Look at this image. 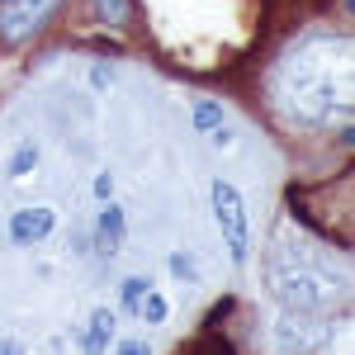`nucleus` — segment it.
Here are the masks:
<instances>
[{
  "label": "nucleus",
  "instance_id": "obj_1",
  "mask_svg": "<svg viewBox=\"0 0 355 355\" xmlns=\"http://www.w3.org/2000/svg\"><path fill=\"white\" fill-rule=\"evenodd\" d=\"M275 100L299 123L351 114V48L346 38H303L275 71Z\"/></svg>",
  "mask_w": 355,
  "mask_h": 355
},
{
  "label": "nucleus",
  "instance_id": "obj_2",
  "mask_svg": "<svg viewBox=\"0 0 355 355\" xmlns=\"http://www.w3.org/2000/svg\"><path fill=\"white\" fill-rule=\"evenodd\" d=\"M266 279H270V294L284 308H294V313H327L331 303L341 299V289H346V279L336 270H327L299 237H279L270 246V256H266Z\"/></svg>",
  "mask_w": 355,
  "mask_h": 355
},
{
  "label": "nucleus",
  "instance_id": "obj_3",
  "mask_svg": "<svg viewBox=\"0 0 355 355\" xmlns=\"http://www.w3.org/2000/svg\"><path fill=\"white\" fill-rule=\"evenodd\" d=\"M57 5H62V0H5V5H0V38H5V43L33 38V33L57 15Z\"/></svg>",
  "mask_w": 355,
  "mask_h": 355
},
{
  "label": "nucleus",
  "instance_id": "obj_4",
  "mask_svg": "<svg viewBox=\"0 0 355 355\" xmlns=\"http://www.w3.org/2000/svg\"><path fill=\"white\" fill-rule=\"evenodd\" d=\"M214 214H218V223H223V237H227L232 261L242 266L246 261V204L227 180H214Z\"/></svg>",
  "mask_w": 355,
  "mask_h": 355
},
{
  "label": "nucleus",
  "instance_id": "obj_5",
  "mask_svg": "<svg viewBox=\"0 0 355 355\" xmlns=\"http://www.w3.org/2000/svg\"><path fill=\"white\" fill-rule=\"evenodd\" d=\"M270 336H275V355H303L318 336H322V327H308L303 318H289V313H284V318L275 322Z\"/></svg>",
  "mask_w": 355,
  "mask_h": 355
},
{
  "label": "nucleus",
  "instance_id": "obj_6",
  "mask_svg": "<svg viewBox=\"0 0 355 355\" xmlns=\"http://www.w3.org/2000/svg\"><path fill=\"white\" fill-rule=\"evenodd\" d=\"M48 232H53V209H19L10 218V242H19V246L43 242Z\"/></svg>",
  "mask_w": 355,
  "mask_h": 355
},
{
  "label": "nucleus",
  "instance_id": "obj_7",
  "mask_svg": "<svg viewBox=\"0 0 355 355\" xmlns=\"http://www.w3.org/2000/svg\"><path fill=\"white\" fill-rule=\"evenodd\" d=\"M119 246H123V209L105 204L100 209V227H95V251H100V261H114Z\"/></svg>",
  "mask_w": 355,
  "mask_h": 355
},
{
  "label": "nucleus",
  "instance_id": "obj_8",
  "mask_svg": "<svg viewBox=\"0 0 355 355\" xmlns=\"http://www.w3.org/2000/svg\"><path fill=\"white\" fill-rule=\"evenodd\" d=\"M114 308H95L90 313V327H85V336H81V355H105V346L114 341Z\"/></svg>",
  "mask_w": 355,
  "mask_h": 355
},
{
  "label": "nucleus",
  "instance_id": "obj_9",
  "mask_svg": "<svg viewBox=\"0 0 355 355\" xmlns=\"http://www.w3.org/2000/svg\"><path fill=\"white\" fill-rule=\"evenodd\" d=\"M190 355H237V351H232V341H227V336H218V331H204V336L190 346Z\"/></svg>",
  "mask_w": 355,
  "mask_h": 355
},
{
  "label": "nucleus",
  "instance_id": "obj_10",
  "mask_svg": "<svg viewBox=\"0 0 355 355\" xmlns=\"http://www.w3.org/2000/svg\"><path fill=\"white\" fill-rule=\"evenodd\" d=\"M218 123H223V110L214 100H199V105H194V128H199V133H214Z\"/></svg>",
  "mask_w": 355,
  "mask_h": 355
},
{
  "label": "nucleus",
  "instance_id": "obj_11",
  "mask_svg": "<svg viewBox=\"0 0 355 355\" xmlns=\"http://www.w3.org/2000/svg\"><path fill=\"white\" fill-rule=\"evenodd\" d=\"M147 294H152V279H142V275L137 279H123V308L128 313H137V303L147 299Z\"/></svg>",
  "mask_w": 355,
  "mask_h": 355
},
{
  "label": "nucleus",
  "instance_id": "obj_12",
  "mask_svg": "<svg viewBox=\"0 0 355 355\" xmlns=\"http://www.w3.org/2000/svg\"><path fill=\"white\" fill-rule=\"evenodd\" d=\"M100 5V19L105 24H123L128 19V0H95Z\"/></svg>",
  "mask_w": 355,
  "mask_h": 355
},
{
  "label": "nucleus",
  "instance_id": "obj_13",
  "mask_svg": "<svg viewBox=\"0 0 355 355\" xmlns=\"http://www.w3.org/2000/svg\"><path fill=\"white\" fill-rule=\"evenodd\" d=\"M33 162H38V147H19V152L10 157V175H28Z\"/></svg>",
  "mask_w": 355,
  "mask_h": 355
},
{
  "label": "nucleus",
  "instance_id": "obj_14",
  "mask_svg": "<svg viewBox=\"0 0 355 355\" xmlns=\"http://www.w3.org/2000/svg\"><path fill=\"white\" fill-rule=\"evenodd\" d=\"M137 308H142V318H147V322H166V299H157V294H147Z\"/></svg>",
  "mask_w": 355,
  "mask_h": 355
},
{
  "label": "nucleus",
  "instance_id": "obj_15",
  "mask_svg": "<svg viewBox=\"0 0 355 355\" xmlns=\"http://www.w3.org/2000/svg\"><path fill=\"white\" fill-rule=\"evenodd\" d=\"M171 270L180 275V279H194V266H190V256H171Z\"/></svg>",
  "mask_w": 355,
  "mask_h": 355
},
{
  "label": "nucleus",
  "instance_id": "obj_16",
  "mask_svg": "<svg viewBox=\"0 0 355 355\" xmlns=\"http://www.w3.org/2000/svg\"><path fill=\"white\" fill-rule=\"evenodd\" d=\"M119 355H152V346H147V341H123Z\"/></svg>",
  "mask_w": 355,
  "mask_h": 355
},
{
  "label": "nucleus",
  "instance_id": "obj_17",
  "mask_svg": "<svg viewBox=\"0 0 355 355\" xmlns=\"http://www.w3.org/2000/svg\"><path fill=\"white\" fill-rule=\"evenodd\" d=\"M110 190H114L110 175H95V199H110Z\"/></svg>",
  "mask_w": 355,
  "mask_h": 355
},
{
  "label": "nucleus",
  "instance_id": "obj_18",
  "mask_svg": "<svg viewBox=\"0 0 355 355\" xmlns=\"http://www.w3.org/2000/svg\"><path fill=\"white\" fill-rule=\"evenodd\" d=\"M0 355H19V346L15 341H0Z\"/></svg>",
  "mask_w": 355,
  "mask_h": 355
}]
</instances>
